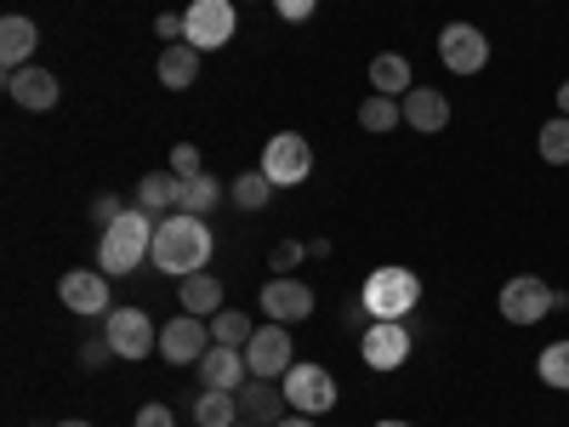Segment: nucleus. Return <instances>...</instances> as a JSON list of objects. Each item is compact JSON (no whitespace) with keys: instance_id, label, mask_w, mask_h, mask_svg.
I'll return each instance as SVG.
<instances>
[{"instance_id":"nucleus-1","label":"nucleus","mask_w":569,"mask_h":427,"mask_svg":"<svg viewBox=\"0 0 569 427\" xmlns=\"http://www.w3.org/2000/svg\"><path fill=\"white\" fill-rule=\"evenodd\" d=\"M211 251H217V240H211V222L206 217H188V211H171V217H160V228H154V268L160 274H171V279H188V274H200L206 262H211Z\"/></svg>"},{"instance_id":"nucleus-2","label":"nucleus","mask_w":569,"mask_h":427,"mask_svg":"<svg viewBox=\"0 0 569 427\" xmlns=\"http://www.w3.org/2000/svg\"><path fill=\"white\" fill-rule=\"evenodd\" d=\"M154 211H142V206H126L109 228H103V240H98V262L103 274H131L154 257Z\"/></svg>"},{"instance_id":"nucleus-3","label":"nucleus","mask_w":569,"mask_h":427,"mask_svg":"<svg viewBox=\"0 0 569 427\" xmlns=\"http://www.w3.org/2000/svg\"><path fill=\"white\" fill-rule=\"evenodd\" d=\"M416 302H421V279H416L410 268L382 262V268H370V274H365L359 308H365L370 319H405V314H416Z\"/></svg>"},{"instance_id":"nucleus-4","label":"nucleus","mask_w":569,"mask_h":427,"mask_svg":"<svg viewBox=\"0 0 569 427\" xmlns=\"http://www.w3.org/2000/svg\"><path fill=\"white\" fill-rule=\"evenodd\" d=\"M496 308H501V319H507V325H541L547 314H558V308H563V297L552 291L547 279L518 274V279H507V285H501Z\"/></svg>"},{"instance_id":"nucleus-5","label":"nucleus","mask_w":569,"mask_h":427,"mask_svg":"<svg viewBox=\"0 0 569 427\" xmlns=\"http://www.w3.org/2000/svg\"><path fill=\"white\" fill-rule=\"evenodd\" d=\"M308 171H313L308 137H302V131H273L268 149H262V177H268L273 188H297V182H308Z\"/></svg>"},{"instance_id":"nucleus-6","label":"nucleus","mask_w":569,"mask_h":427,"mask_svg":"<svg viewBox=\"0 0 569 427\" xmlns=\"http://www.w3.org/2000/svg\"><path fill=\"white\" fill-rule=\"evenodd\" d=\"M439 63L450 75H485L490 69V34L479 23H445L439 29Z\"/></svg>"},{"instance_id":"nucleus-7","label":"nucleus","mask_w":569,"mask_h":427,"mask_svg":"<svg viewBox=\"0 0 569 427\" xmlns=\"http://www.w3.org/2000/svg\"><path fill=\"white\" fill-rule=\"evenodd\" d=\"M279 388H284V405L302 410V416H325V410H337V376H330L325 365H291Z\"/></svg>"},{"instance_id":"nucleus-8","label":"nucleus","mask_w":569,"mask_h":427,"mask_svg":"<svg viewBox=\"0 0 569 427\" xmlns=\"http://www.w3.org/2000/svg\"><path fill=\"white\" fill-rule=\"evenodd\" d=\"M182 40L194 46V52H222L233 40V0H194V7L182 12Z\"/></svg>"},{"instance_id":"nucleus-9","label":"nucleus","mask_w":569,"mask_h":427,"mask_svg":"<svg viewBox=\"0 0 569 427\" xmlns=\"http://www.w3.org/2000/svg\"><path fill=\"white\" fill-rule=\"evenodd\" d=\"M103 342L114 348V359H149L160 348V330H154V319L142 308H109Z\"/></svg>"},{"instance_id":"nucleus-10","label":"nucleus","mask_w":569,"mask_h":427,"mask_svg":"<svg viewBox=\"0 0 569 427\" xmlns=\"http://www.w3.org/2000/svg\"><path fill=\"white\" fill-rule=\"evenodd\" d=\"M359 359H365L370 370H399V365L410 359V330H405V319H370V325L359 330Z\"/></svg>"},{"instance_id":"nucleus-11","label":"nucleus","mask_w":569,"mask_h":427,"mask_svg":"<svg viewBox=\"0 0 569 427\" xmlns=\"http://www.w3.org/2000/svg\"><path fill=\"white\" fill-rule=\"evenodd\" d=\"M297 348H291V330L284 325H257V337L246 342V365H251V376H262V383H284V370H291L297 359H291Z\"/></svg>"},{"instance_id":"nucleus-12","label":"nucleus","mask_w":569,"mask_h":427,"mask_svg":"<svg viewBox=\"0 0 569 427\" xmlns=\"http://www.w3.org/2000/svg\"><path fill=\"white\" fill-rule=\"evenodd\" d=\"M206 348H211V325H206V319L177 314V319L160 325V359H166V365H200Z\"/></svg>"},{"instance_id":"nucleus-13","label":"nucleus","mask_w":569,"mask_h":427,"mask_svg":"<svg viewBox=\"0 0 569 427\" xmlns=\"http://www.w3.org/2000/svg\"><path fill=\"white\" fill-rule=\"evenodd\" d=\"M257 308H262V319H273V325H297V319L313 314V291H308L302 279H291V274H273V279L262 285Z\"/></svg>"},{"instance_id":"nucleus-14","label":"nucleus","mask_w":569,"mask_h":427,"mask_svg":"<svg viewBox=\"0 0 569 427\" xmlns=\"http://www.w3.org/2000/svg\"><path fill=\"white\" fill-rule=\"evenodd\" d=\"M399 109H405V126L421 131V137H439L450 126V98H445V91H433V86H410L405 98H399Z\"/></svg>"},{"instance_id":"nucleus-15","label":"nucleus","mask_w":569,"mask_h":427,"mask_svg":"<svg viewBox=\"0 0 569 427\" xmlns=\"http://www.w3.org/2000/svg\"><path fill=\"white\" fill-rule=\"evenodd\" d=\"M58 297L69 314H109V274H91V268H69L58 279Z\"/></svg>"},{"instance_id":"nucleus-16","label":"nucleus","mask_w":569,"mask_h":427,"mask_svg":"<svg viewBox=\"0 0 569 427\" xmlns=\"http://www.w3.org/2000/svg\"><path fill=\"white\" fill-rule=\"evenodd\" d=\"M194 370H200V383H206V388H228V394H240V388L251 383L246 348H222V342H211V348H206V359H200Z\"/></svg>"},{"instance_id":"nucleus-17","label":"nucleus","mask_w":569,"mask_h":427,"mask_svg":"<svg viewBox=\"0 0 569 427\" xmlns=\"http://www.w3.org/2000/svg\"><path fill=\"white\" fill-rule=\"evenodd\" d=\"M7 98L18 103V109H52L58 103V75H46L40 63H29V69H12L7 75Z\"/></svg>"},{"instance_id":"nucleus-18","label":"nucleus","mask_w":569,"mask_h":427,"mask_svg":"<svg viewBox=\"0 0 569 427\" xmlns=\"http://www.w3.org/2000/svg\"><path fill=\"white\" fill-rule=\"evenodd\" d=\"M291 416V405H284V388L262 383V376H251V383L240 388V421H257V427H273Z\"/></svg>"},{"instance_id":"nucleus-19","label":"nucleus","mask_w":569,"mask_h":427,"mask_svg":"<svg viewBox=\"0 0 569 427\" xmlns=\"http://www.w3.org/2000/svg\"><path fill=\"white\" fill-rule=\"evenodd\" d=\"M177 308L182 314H194V319H217L222 314V279L217 274H188V279H177Z\"/></svg>"},{"instance_id":"nucleus-20","label":"nucleus","mask_w":569,"mask_h":427,"mask_svg":"<svg viewBox=\"0 0 569 427\" xmlns=\"http://www.w3.org/2000/svg\"><path fill=\"white\" fill-rule=\"evenodd\" d=\"M34 46H40V29H34V18H0V63H7V75L12 69H29V58H34Z\"/></svg>"},{"instance_id":"nucleus-21","label":"nucleus","mask_w":569,"mask_h":427,"mask_svg":"<svg viewBox=\"0 0 569 427\" xmlns=\"http://www.w3.org/2000/svg\"><path fill=\"white\" fill-rule=\"evenodd\" d=\"M177 200H182V177L177 171H149V177L137 182V206L154 211V217H171Z\"/></svg>"},{"instance_id":"nucleus-22","label":"nucleus","mask_w":569,"mask_h":427,"mask_svg":"<svg viewBox=\"0 0 569 427\" xmlns=\"http://www.w3.org/2000/svg\"><path fill=\"white\" fill-rule=\"evenodd\" d=\"M200 58H206V52H194L188 40L166 46V52H160V86H171V91H188V86L200 80Z\"/></svg>"},{"instance_id":"nucleus-23","label":"nucleus","mask_w":569,"mask_h":427,"mask_svg":"<svg viewBox=\"0 0 569 427\" xmlns=\"http://www.w3.org/2000/svg\"><path fill=\"white\" fill-rule=\"evenodd\" d=\"M410 86H416V75H410V58L405 52L370 58V91H382V98H405Z\"/></svg>"},{"instance_id":"nucleus-24","label":"nucleus","mask_w":569,"mask_h":427,"mask_svg":"<svg viewBox=\"0 0 569 427\" xmlns=\"http://www.w3.org/2000/svg\"><path fill=\"white\" fill-rule=\"evenodd\" d=\"M240 421V394H228V388H206L194 399V427H233Z\"/></svg>"},{"instance_id":"nucleus-25","label":"nucleus","mask_w":569,"mask_h":427,"mask_svg":"<svg viewBox=\"0 0 569 427\" xmlns=\"http://www.w3.org/2000/svg\"><path fill=\"white\" fill-rule=\"evenodd\" d=\"M222 206V182L217 177H182V200H177V211H188V217H211Z\"/></svg>"},{"instance_id":"nucleus-26","label":"nucleus","mask_w":569,"mask_h":427,"mask_svg":"<svg viewBox=\"0 0 569 427\" xmlns=\"http://www.w3.org/2000/svg\"><path fill=\"white\" fill-rule=\"evenodd\" d=\"M359 126L365 131H393V126H405V109H399V98H382V91H370V98L359 103Z\"/></svg>"},{"instance_id":"nucleus-27","label":"nucleus","mask_w":569,"mask_h":427,"mask_svg":"<svg viewBox=\"0 0 569 427\" xmlns=\"http://www.w3.org/2000/svg\"><path fill=\"white\" fill-rule=\"evenodd\" d=\"M228 200L240 206V211H262V206L273 200V182H268L262 171H240V177L228 182Z\"/></svg>"},{"instance_id":"nucleus-28","label":"nucleus","mask_w":569,"mask_h":427,"mask_svg":"<svg viewBox=\"0 0 569 427\" xmlns=\"http://www.w3.org/2000/svg\"><path fill=\"white\" fill-rule=\"evenodd\" d=\"M257 337V325H251V314H240V308H222L217 319H211V342H222V348H246Z\"/></svg>"},{"instance_id":"nucleus-29","label":"nucleus","mask_w":569,"mask_h":427,"mask_svg":"<svg viewBox=\"0 0 569 427\" xmlns=\"http://www.w3.org/2000/svg\"><path fill=\"white\" fill-rule=\"evenodd\" d=\"M536 149H541V160H547V166H569V115H558V120H547V126H541Z\"/></svg>"},{"instance_id":"nucleus-30","label":"nucleus","mask_w":569,"mask_h":427,"mask_svg":"<svg viewBox=\"0 0 569 427\" xmlns=\"http://www.w3.org/2000/svg\"><path fill=\"white\" fill-rule=\"evenodd\" d=\"M536 376H541L547 388L569 394V342H552V348H541V359H536Z\"/></svg>"},{"instance_id":"nucleus-31","label":"nucleus","mask_w":569,"mask_h":427,"mask_svg":"<svg viewBox=\"0 0 569 427\" xmlns=\"http://www.w3.org/2000/svg\"><path fill=\"white\" fill-rule=\"evenodd\" d=\"M302 257H308V246H302V240H279V246L268 251V268H273V274H291Z\"/></svg>"},{"instance_id":"nucleus-32","label":"nucleus","mask_w":569,"mask_h":427,"mask_svg":"<svg viewBox=\"0 0 569 427\" xmlns=\"http://www.w3.org/2000/svg\"><path fill=\"white\" fill-rule=\"evenodd\" d=\"M171 171L177 177H200V149H194V142H177V149H171Z\"/></svg>"},{"instance_id":"nucleus-33","label":"nucleus","mask_w":569,"mask_h":427,"mask_svg":"<svg viewBox=\"0 0 569 427\" xmlns=\"http://www.w3.org/2000/svg\"><path fill=\"white\" fill-rule=\"evenodd\" d=\"M131 427H177V416H171V405H160V399H154V405H142V410H137V421H131Z\"/></svg>"},{"instance_id":"nucleus-34","label":"nucleus","mask_w":569,"mask_h":427,"mask_svg":"<svg viewBox=\"0 0 569 427\" xmlns=\"http://www.w3.org/2000/svg\"><path fill=\"white\" fill-rule=\"evenodd\" d=\"M313 7H319V0H273V12H279L284 23H302V18H313Z\"/></svg>"},{"instance_id":"nucleus-35","label":"nucleus","mask_w":569,"mask_h":427,"mask_svg":"<svg viewBox=\"0 0 569 427\" xmlns=\"http://www.w3.org/2000/svg\"><path fill=\"white\" fill-rule=\"evenodd\" d=\"M120 211H126V206H120L114 195H98V200H91V222H103V228H109V222H114Z\"/></svg>"},{"instance_id":"nucleus-36","label":"nucleus","mask_w":569,"mask_h":427,"mask_svg":"<svg viewBox=\"0 0 569 427\" xmlns=\"http://www.w3.org/2000/svg\"><path fill=\"white\" fill-rule=\"evenodd\" d=\"M109 359H114L109 342H86V348H80V365H86V370H98V365H109Z\"/></svg>"},{"instance_id":"nucleus-37","label":"nucleus","mask_w":569,"mask_h":427,"mask_svg":"<svg viewBox=\"0 0 569 427\" xmlns=\"http://www.w3.org/2000/svg\"><path fill=\"white\" fill-rule=\"evenodd\" d=\"M154 34H160L166 46H177V40H182V18H177V12H160V18H154Z\"/></svg>"},{"instance_id":"nucleus-38","label":"nucleus","mask_w":569,"mask_h":427,"mask_svg":"<svg viewBox=\"0 0 569 427\" xmlns=\"http://www.w3.org/2000/svg\"><path fill=\"white\" fill-rule=\"evenodd\" d=\"M273 427H313V416H302V410H291L284 421H273Z\"/></svg>"},{"instance_id":"nucleus-39","label":"nucleus","mask_w":569,"mask_h":427,"mask_svg":"<svg viewBox=\"0 0 569 427\" xmlns=\"http://www.w3.org/2000/svg\"><path fill=\"white\" fill-rule=\"evenodd\" d=\"M558 115H569V80L558 86Z\"/></svg>"},{"instance_id":"nucleus-40","label":"nucleus","mask_w":569,"mask_h":427,"mask_svg":"<svg viewBox=\"0 0 569 427\" xmlns=\"http://www.w3.org/2000/svg\"><path fill=\"white\" fill-rule=\"evenodd\" d=\"M376 427H410V421H393V416H388V421H376Z\"/></svg>"},{"instance_id":"nucleus-41","label":"nucleus","mask_w":569,"mask_h":427,"mask_svg":"<svg viewBox=\"0 0 569 427\" xmlns=\"http://www.w3.org/2000/svg\"><path fill=\"white\" fill-rule=\"evenodd\" d=\"M58 427H91V421H58Z\"/></svg>"},{"instance_id":"nucleus-42","label":"nucleus","mask_w":569,"mask_h":427,"mask_svg":"<svg viewBox=\"0 0 569 427\" xmlns=\"http://www.w3.org/2000/svg\"><path fill=\"white\" fill-rule=\"evenodd\" d=\"M233 427H257V421H233Z\"/></svg>"}]
</instances>
